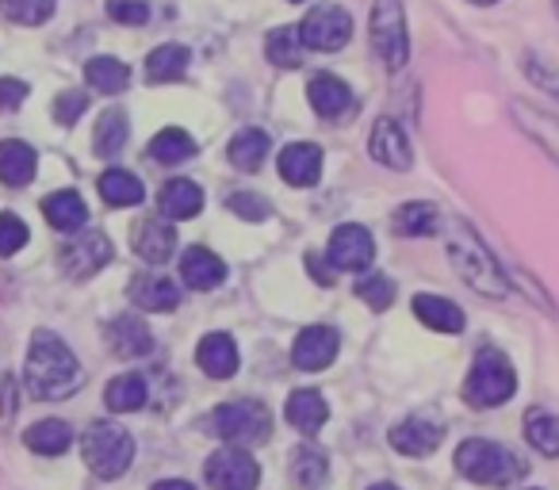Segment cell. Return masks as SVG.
<instances>
[{
  "label": "cell",
  "instance_id": "cb8c5ba5",
  "mask_svg": "<svg viewBox=\"0 0 559 490\" xmlns=\"http://www.w3.org/2000/svg\"><path fill=\"white\" fill-rule=\"evenodd\" d=\"M43 215H47V223L55 226V230H81L88 218V207L85 200H81L78 192H70V188H62V192H50L47 200H43Z\"/></svg>",
  "mask_w": 559,
  "mask_h": 490
},
{
  "label": "cell",
  "instance_id": "e575fe53",
  "mask_svg": "<svg viewBox=\"0 0 559 490\" xmlns=\"http://www.w3.org/2000/svg\"><path fill=\"white\" fill-rule=\"evenodd\" d=\"M85 81L96 88V93L116 96L131 85V70H127L119 58H93V62L85 65Z\"/></svg>",
  "mask_w": 559,
  "mask_h": 490
},
{
  "label": "cell",
  "instance_id": "484cf974",
  "mask_svg": "<svg viewBox=\"0 0 559 490\" xmlns=\"http://www.w3.org/2000/svg\"><path fill=\"white\" fill-rule=\"evenodd\" d=\"M414 314L437 334H460L464 330V311L452 299L441 296H414Z\"/></svg>",
  "mask_w": 559,
  "mask_h": 490
},
{
  "label": "cell",
  "instance_id": "9a60e30c",
  "mask_svg": "<svg viewBox=\"0 0 559 490\" xmlns=\"http://www.w3.org/2000/svg\"><path fill=\"white\" fill-rule=\"evenodd\" d=\"M108 345L116 357H146V352H154V334H150V326L142 319H134V314H119V319L108 322Z\"/></svg>",
  "mask_w": 559,
  "mask_h": 490
},
{
  "label": "cell",
  "instance_id": "f6af8a7d",
  "mask_svg": "<svg viewBox=\"0 0 559 490\" xmlns=\"http://www.w3.org/2000/svg\"><path fill=\"white\" fill-rule=\"evenodd\" d=\"M85 108H88V96L85 93H62L55 100V119H58V123H78Z\"/></svg>",
  "mask_w": 559,
  "mask_h": 490
},
{
  "label": "cell",
  "instance_id": "d6a6232c",
  "mask_svg": "<svg viewBox=\"0 0 559 490\" xmlns=\"http://www.w3.org/2000/svg\"><path fill=\"white\" fill-rule=\"evenodd\" d=\"M100 195H104V203H111V207H134V203H142L146 188H142V180L134 177V172L108 169L100 177Z\"/></svg>",
  "mask_w": 559,
  "mask_h": 490
},
{
  "label": "cell",
  "instance_id": "52a82bcc",
  "mask_svg": "<svg viewBox=\"0 0 559 490\" xmlns=\"http://www.w3.org/2000/svg\"><path fill=\"white\" fill-rule=\"evenodd\" d=\"M372 47L380 50L388 70H403L411 58V35H406V16L399 0H376L372 9Z\"/></svg>",
  "mask_w": 559,
  "mask_h": 490
},
{
  "label": "cell",
  "instance_id": "3957f363",
  "mask_svg": "<svg viewBox=\"0 0 559 490\" xmlns=\"http://www.w3.org/2000/svg\"><path fill=\"white\" fill-rule=\"evenodd\" d=\"M518 391V375H513L510 360L498 349H479L472 364V375L464 383V398L479 410H495V406L510 403Z\"/></svg>",
  "mask_w": 559,
  "mask_h": 490
},
{
  "label": "cell",
  "instance_id": "b9f144b4",
  "mask_svg": "<svg viewBox=\"0 0 559 490\" xmlns=\"http://www.w3.org/2000/svg\"><path fill=\"white\" fill-rule=\"evenodd\" d=\"M27 246V226L16 215H0V258H12Z\"/></svg>",
  "mask_w": 559,
  "mask_h": 490
},
{
  "label": "cell",
  "instance_id": "603a6c76",
  "mask_svg": "<svg viewBox=\"0 0 559 490\" xmlns=\"http://www.w3.org/2000/svg\"><path fill=\"white\" fill-rule=\"evenodd\" d=\"M195 364L203 368V375L211 380H230L238 372V345L226 334H207L195 349Z\"/></svg>",
  "mask_w": 559,
  "mask_h": 490
},
{
  "label": "cell",
  "instance_id": "7bdbcfd3",
  "mask_svg": "<svg viewBox=\"0 0 559 490\" xmlns=\"http://www.w3.org/2000/svg\"><path fill=\"white\" fill-rule=\"evenodd\" d=\"M226 207H230L238 218H246V223L269 218V200H261V195H253V192H234L230 200H226Z\"/></svg>",
  "mask_w": 559,
  "mask_h": 490
},
{
  "label": "cell",
  "instance_id": "4dcf8cb0",
  "mask_svg": "<svg viewBox=\"0 0 559 490\" xmlns=\"http://www.w3.org/2000/svg\"><path fill=\"white\" fill-rule=\"evenodd\" d=\"M24 441H27V449L39 452V456H62V452L73 444V429L58 418H47V421H39V426L27 429Z\"/></svg>",
  "mask_w": 559,
  "mask_h": 490
},
{
  "label": "cell",
  "instance_id": "e0dca14e",
  "mask_svg": "<svg viewBox=\"0 0 559 490\" xmlns=\"http://www.w3.org/2000/svg\"><path fill=\"white\" fill-rule=\"evenodd\" d=\"M441 437H444V429L433 426V421L406 418L391 429V449L403 452V456H429V452L441 449Z\"/></svg>",
  "mask_w": 559,
  "mask_h": 490
},
{
  "label": "cell",
  "instance_id": "7dc6e473",
  "mask_svg": "<svg viewBox=\"0 0 559 490\" xmlns=\"http://www.w3.org/2000/svg\"><path fill=\"white\" fill-rule=\"evenodd\" d=\"M307 268H311L314 280L326 284V288H330V284H334V265H330L326 258H319V253H307Z\"/></svg>",
  "mask_w": 559,
  "mask_h": 490
},
{
  "label": "cell",
  "instance_id": "d590c367",
  "mask_svg": "<svg viewBox=\"0 0 559 490\" xmlns=\"http://www.w3.org/2000/svg\"><path fill=\"white\" fill-rule=\"evenodd\" d=\"M525 437L540 456H559V418L548 410L525 414Z\"/></svg>",
  "mask_w": 559,
  "mask_h": 490
},
{
  "label": "cell",
  "instance_id": "d6986e66",
  "mask_svg": "<svg viewBox=\"0 0 559 490\" xmlns=\"http://www.w3.org/2000/svg\"><path fill=\"white\" fill-rule=\"evenodd\" d=\"M131 299H134V307H142V311H150V314H169L180 307V288L169 276L146 273L131 284Z\"/></svg>",
  "mask_w": 559,
  "mask_h": 490
},
{
  "label": "cell",
  "instance_id": "ac0fdd59",
  "mask_svg": "<svg viewBox=\"0 0 559 490\" xmlns=\"http://www.w3.org/2000/svg\"><path fill=\"white\" fill-rule=\"evenodd\" d=\"M157 211L173 223H185V218H195L203 211V188L195 180H165V188L157 192Z\"/></svg>",
  "mask_w": 559,
  "mask_h": 490
},
{
  "label": "cell",
  "instance_id": "5bb4252c",
  "mask_svg": "<svg viewBox=\"0 0 559 490\" xmlns=\"http://www.w3.org/2000/svg\"><path fill=\"white\" fill-rule=\"evenodd\" d=\"M131 246L146 265H165L177 250V234L165 218H142L131 230Z\"/></svg>",
  "mask_w": 559,
  "mask_h": 490
},
{
  "label": "cell",
  "instance_id": "7c38bea8",
  "mask_svg": "<svg viewBox=\"0 0 559 490\" xmlns=\"http://www.w3.org/2000/svg\"><path fill=\"white\" fill-rule=\"evenodd\" d=\"M337 349H342L337 330L307 326L304 334L296 337V345H292V364H296L299 372H322V368H330L337 360Z\"/></svg>",
  "mask_w": 559,
  "mask_h": 490
},
{
  "label": "cell",
  "instance_id": "6da1fadb",
  "mask_svg": "<svg viewBox=\"0 0 559 490\" xmlns=\"http://www.w3.org/2000/svg\"><path fill=\"white\" fill-rule=\"evenodd\" d=\"M441 226H444V246H449V261L460 273V280L472 291H479V296L502 299L510 291V280L502 276V265L495 261V253L460 218H441Z\"/></svg>",
  "mask_w": 559,
  "mask_h": 490
},
{
  "label": "cell",
  "instance_id": "d4e9b609",
  "mask_svg": "<svg viewBox=\"0 0 559 490\" xmlns=\"http://www.w3.org/2000/svg\"><path fill=\"white\" fill-rule=\"evenodd\" d=\"M284 414H288V421L299 429V433L314 437L322 426H326L330 406H326V398H322L319 391H296V395L288 398V406H284Z\"/></svg>",
  "mask_w": 559,
  "mask_h": 490
},
{
  "label": "cell",
  "instance_id": "60d3db41",
  "mask_svg": "<svg viewBox=\"0 0 559 490\" xmlns=\"http://www.w3.org/2000/svg\"><path fill=\"white\" fill-rule=\"evenodd\" d=\"M357 296L365 299L368 307L383 311V307L395 303V280H391V276L372 273V276H365V280H357Z\"/></svg>",
  "mask_w": 559,
  "mask_h": 490
},
{
  "label": "cell",
  "instance_id": "ba28073f",
  "mask_svg": "<svg viewBox=\"0 0 559 490\" xmlns=\"http://www.w3.org/2000/svg\"><path fill=\"white\" fill-rule=\"evenodd\" d=\"M353 35V20L345 9H337V4H314L311 12L304 16V24H299V39H304L307 50H342L345 43H349Z\"/></svg>",
  "mask_w": 559,
  "mask_h": 490
},
{
  "label": "cell",
  "instance_id": "ffe728a7",
  "mask_svg": "<svg viewBox=\"0 0 559 490\" xmlns=\"http://www.w3.org/2000/svg\"><path fill=\"white\" fill-rule=\"evenodd\" d=\"M180 276H185L188 288L195 291H211L226 280V265L218 253H211L207 246H192V250L180 258Z\"/></svg>",
  "mask_w": 559,
  "mask_h": 490
},
{
  "label": "cell",
  "instance_id": "4316f807",
  "mask_svg": "<svg viewBox=\"0 0 559 490\" xmlns=\"http://www.w3.org/2000/svg\"><path fill=\"white\" fill-rule=\"evenodd\" d=\"M188 62H192L188 47H180V43H165V47H157L154 55L146 58V81L150 85H169V81H180L188 73Z\"/></svg>",
  "mask_w": 559,
  "mask_h": 490
},
{
  "label": "cell",
  "instance_id": "30bf717a",
  "mask_svg": "<svg viewBox=\"0 0 559 490\" xmlns=\"http://www.w3.org/2000/svg\"><path fill=\"white\" fill-rule=\"evenodd\" d=\"M326 261L342 273H365L368 265L376 261V241L365 226L357 223H342L334 234H330V250Z\"/></svg>",
  "mask_w": 559,
  "mask_h": 490
},
{
  "label": "cell",
  "instance_id": "816d5d0a",
  "mask_svg": "<svg viewBox=\"0 0 559 490\" xmlns=\"http://www.w3.org/2000/svg\"><path fill=\"white\" fill-rule=\"evenodd\" d=\"M292 4H304V0H292Z\"/></svg>",
  "mask_w": 559,
  "mask_h": 490
},
{
  "label": "cell",
  "instance_id": "8fae6325",
  "mask_svg": "<svg viewBox=\"0 0 559 490\" xmlns=\"http://www.w3.org/2000/svg\"><path fill=\"white\" fill-rule=\"evenodd\" d=\"M108 261H111V241L96 230L73 238L70 246H62V253H58V265H62V273L73 276V280H88V276L100 273Z\"/></svg>",
  "mask_w": 559,
  "mask_h": 490
},
{
  "label": "cell",
  "instance_id": "ee69618b",
  "mask_svg": "<svg viewBox=\"0 0 559 490\" xmlns=\"http://www.w3.org/2000/svg\"><path fill=\"white\" fill-rule=\"evenodd\" d=\"M108 16L116 20V24L142 27L150 20V9H146V0H111V4H108Z\"/></svg>",
  "mask_w": 559,
  "mask_h": 490
},
{
  "label": "cell",
  "instance_id": "44dd1931",
  "mask_svg": "<svg viewBox=\"0 0 559 490\" xmlns=\"http://www.w3.org/2000/svg\"><path fill=\"white\" fill-rule=\"evenodd\" d=\"M307 100H311V108L319 111L322 119H342L345 111L353 108L349 85H345L342 77H334V73H319V77H311V85H307Z\"/></svg>",
  "mask_w": 559,
  "mask_h": 490
},
{
  "label": "cell",
  "instance_id": "f1b7e54d",
  "mask_svg": "<svg viewBox=\"0 0 559 490\" xmlns=\"http://www.w3.org/2000/svg\"><path fill=\"white\" fill-rule=\"evenodd\" d=\"M226 157H230L234 169L257 172L264 165V157H269V134H264V131H241V134H234L230 146H226Z\"/></svg>",
  "mask_w": 559,
  "mask_h": 490
},
{
  "label": "cell",
  "instance_id": "1f68e13d",
  "mask_svg": "<svg viewBox=\"0 0 559 490\" xmlns=\"http://www.w3.org/2000/svg\"><path fill=\"white\" fill-rule=\"evenodd\" d=\"M441 207H433V203H406V207L395 211V230L411 234V238H429V234L441 230Z\"/></svg>",
  "mask_w": 559,
  "mask_h": 490
},
{
  "label": "cell",
  "instance_id": "9c48e42d",
  "mask_svg": "<svg viewBox=\"0 0 559 490\" xmlns=\"http://www.w3.org/2000/svg\"><path fill=\"white\" fill-rule=\"evenodd\" d=\"M203 475H207V482L215 490H257V482H261L257 459L249 456L246 449H234V444L218 449L215 456L207 459Z\"/></svg>",
  "mask_w": 559,
  "mask_h": 490
},
{
  "label": "cell",
  "instance_id": "bcb514c9",
  "mask_svg": "<svg viewBox=\"0 0 559 490\" xmlns=\"http://www.w3.org/2000/svg\"><path fill=\"white\" fill-rule=\"evenodd\" d=\"M27 100V85L24 81L0 77V111H16Z\"/></svg>",
  "mask_w": 559,
  "mask_h": 490
},
{
  "label": "cell",
  "instance_id": "277c9868",
  "mask_svg": "<svg viewBox=\"0 0 559 490\" xmlns=\"http://www.w3.org/2000/svg\"><path fill=\"white\" fill-rule=\"evenodd\" d=\"M456 467L479 487H510L521 479V459L495 441H464L456 449Z\"/></svg>",
  "mask_w": 559,
  "mask_h": 490
},
{
  "label": "cell",
  "instance_id": "8d00e7d4",
  "mask_svg": "<svg viewBox=\"0 0 559 490\" xmlns=\"http://www.w3.org/2000/svg\"><path fill=\"white\" fill-rule=\"evenodd\" d=\"M192 154H195L192 134L180 131V127H165V131L150 142V157H154V162H162V165H180V162H188Z\"/></svg>",
  "mask_w": 559,
  "mask_h": 490
},
{
  "label": "cell",
  "instance_id": "f35d334b",
  "mask_svg": "<svg viewBox=\"0 0 559 490\" xmlns=\"http://www.w3.org/2000/svg\"><path fill=\"white\" fill-rule=\"evenodd\" d=\"M0 12L24 27H39L55 16V0H0Z\"/></svg>",
  "mask_w": 559,
  "mask_h": 490
},
{
  "label": "cell",
  "instance_id": "f907efd6",
  "mask_svg": "<svg viewBox=\"0 0 559 490\" xmlns=\"http://www.w3.org/2000/svg\"><path fill=\"white\" fill-rule=\"evenodd\" d=\"M472 4H498V0H472Z\"/></svg>",
  "mask_w": 559,
  "mask_h": 490
},
{
  "label": "cell",
  "instance_id": "681fc988",
  "mask_svg": "<svg viewBox=\"0 0 559 490\" xmlns=\"http://www.w3.org/2000/svg\"><path fill=\"white\" fill-rule=\"evenodd\" d=\"M372 490H399V487H391V482H380V487H372Z\"/></svg>",
  "mask_w": 559,
  "mask_h": 490
},
{
  "label": "cell",
  "instance_id": "7402d4cb",
  "mask_svg": "<svg viewBox=\"0 0 559 490\" xmlns=\"http://www.w3.org/2000/svg\"><path fill=\"white\" fill-rule=\"evenodd\" d=\"M510 111H513V119H518L521 131H525L528 139L544 150V154L559 162V119L548 116V111H540V108H528V104H521V100H513Z\"/></svg>",
  "mask_w": 559,
  "mask_h": 490
},
{
  "label": "cell",
  "instance_id": "7a4b0ae2",
  "mask_svg": "<svg viewBox=\"0 0 559 490\" xmlns=\"http://www.w3.org/2000/svg\"><path fill=\"white\" fill-rule=\"evenodd\" d=\"M24 380L35 398H62L81 387V364H78V357L66 349L62 337L39 330V334L32 337V349H27Z\"/></svg>",
  "mask_w": 559,
  "mask_h": 490
},
{
  "label": "cell",
  "instance_id": "5b68a950",
  "mask_svg": "<svg viewBox=\"0 0 559 490\" xmlns=\"http://www.w3.org/2000/svg\"><path fill=\"white\" fill-rule=\"evenodd\" d=\"M81 452H85V464L100 479H119L134 459V437L116 421H96V426L85 429Z\"/></svg>",
  "mask_w": 559,
  "mask_h": 490
},
{
  "label": "cell",
  "instance_id": "836d02e7",
  "mask_svg": "<svg viewBox=\"0 0 559 490\" xmlns=\"http://www.w3.org/2000/svg\"><path fill=\"white\" fill-rule=\"evenodd\" d=\"M104 403H108V410L116 414H134L146 406V380L134 372L127 375H116V380L108 383V395H104Z\"/></svg>",
  "mask_w": 559,
  "mask_h": 490
},
{
  "label": "cell",
  "instance_id": "ab89813d",
  "mask_svg": "<svg viewBox=\"0 0 559 490\" xmlns=\"http://www.w3.org/2000/svg\"><path fill=\"white\" fill-rule=\"evenodd\" d=\"M292 475H296L299 487H319L326 479V456L319 449H299L292 459Z\"/></svg>",
  "mask_w": 559,
  "mask_h": 490
},
{
  "label": "cell",
  "instance_id": "4fadbf2b",
  "mask_svg": "<svg viewBox=\"0 0 559 490\" xmlns=\"http://www.w3.org/2000/svg\"><path fill=\"white\" fill-rule=\"evenodd\" d=\"M368 150H372L376 162L388 165V169H395V172L411 169V162H414L411 139H406V131L395 123V119H380V123L372 127V139H368Z\"/></svg>",
  "mask_w": 559,
  "mask_h": 490
},
{
  "label": "cell",
  "instance_id": "c3c4849f",
  "mask_svg": "<svg viewBox=\"0 0 559 490\" xmlns=\"http://www.w3.org/2000/svg\"><path fill=\"white\" fill-rule=\"evenodd\" d=\"M154 490H195L192 482H185V479H165V482H157Z\"/></svg>",
  "mask_w": 559,
  "mask_h": 490
},
{
  "label": "cell",
  "instance_id": "74e56055",
  "mask_svg": "<svg viewBox=\"0 0 559 490\" xmlns=\"http://www.w3.org/2000/svg\"><path fill=\"white\" fill-rule=\"evenodd\" d=\"M93 146L100 157H116L127 146V116L123 111H104L100 123H96Z\"/></svg>",
  "mask_w": 559,
  "mask_h": 490
},
{
  "label": "cell",
  "instance_id": "8992f818",
  "mask_svg": "<svg viewBox=\"0 0 559 490\" xmlns=\"http://www.w3.org/2000/svg\"><path fill=\"white\" fill-rule=\"evenodd\" d=\"M211 429H215L226 444H234V449H246V444L269 441L272 418H269V410H264V403H257V398H234V403L215 406Z\"/></svg>",
  "mask_w": 559,
  "mask_h": 490
},
{
  "label": "cell",
  "instance_id": "83f0119b",
  "mask_svg": "<svg viewBox=\"0 0 559 490\" xmlns=\"http://www.w3.org/2000/svg\"><path fill=\"white\" fill-rule=\"evenodd\" d=\"M35 165L39 162H35V150L27 142H0V180L9 188H24L35 177Z\"/></svg>",
  "mask_w": 559,
  "mask_h": 490
},
{
  "label": "cell",
  "instance_id": "f546056e",
  "mask_svg": "<svg viewBox=\"0 0 559 490\" xmlns=\"http://www.w3.org/2000/svg\"><path fill=\"white\" fill-rule=\"evenodd\" d=\"M304 39H299V27H272L269 43H264V55L280 70H299L304 65Z\"/></svg>",
  "mask_w": 559,
  "mask_h": 490
},
{
  "label": "cell",
  "instance_id": "2e32d148",
  "mask_svg": "<svg viewBox=\"0 0 559 490\" xmlns=\"http://www.w3.org/2000/svg\"><path fill=\"white\" fill-rule=\"evenodd\" d=\"M280 177L296 188H311L322 177V150L314 142H296L280 150Z\"/></svg>",
  "mask_w": 559,
  "mask_h": 490
}]
</instances>
